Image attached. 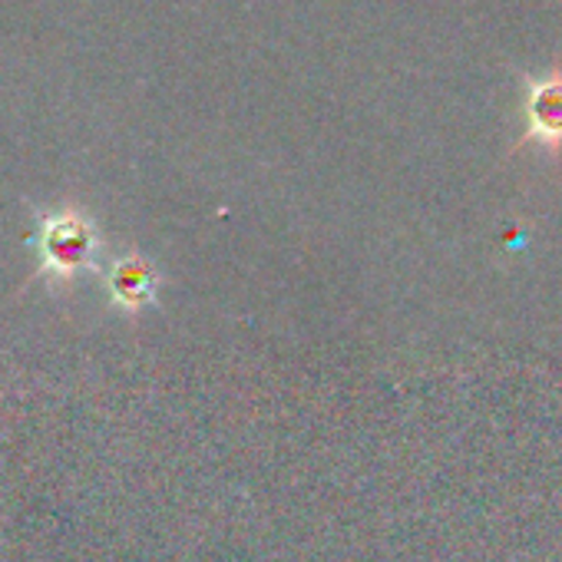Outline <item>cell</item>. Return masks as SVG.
Listing matches in <instances>:
<instances>
[{
	"label": "cell",
	"mask_w": 562,
	"mask_h": 562,
	"mask_svg": "<svg viewBox=\"0 0 562 562\" xmlns=\"http://www.w3.org/2000/svg\"><path fill=\"white\" fill-rule=\"evenodd\" d=\"M103 285L110 295V305L126 315L136 318L146 308H153L159 302V285L162 274L156 268L153 258H146L139 248H126L120 255H113L103 268Z\"/></svg>",
	"instance_id": "cell-3"
},
{
	"label": "cell",
	"mask_w": 562,
	"mask_h": 562,
	"mask_svg": "<svg viewBox=\"0 0 562 562\" xmlns=\"http://www.w3.org/2000/svg\"><path fill=\"white\" fill-rule=\"evenodd\" d=\"M100 251H103V235L87 209L74 202L47 209L37 215V232H34L37 271L31 274L27 285L44 281L54 292L74 289L83 274L97 271Z\"/></svg>",
	"instance_id": "cell-1"
},
{
	"label": "cell",
	"mask_w": 562,
	"mask_h": 562,
	"mask_svg": "<svg viewBox=\"0 0 562 562\" xmlns=\"http://www.w3.org/2000/svg\"><path fill=\"white\" fill-rule=\"evenodd\" d=\"M522 146L562 153V67H552L542 77H526L522 136L509 153H516Z\"/></svg>",
	"instance_id": "cell-2"
}]
</instances>
